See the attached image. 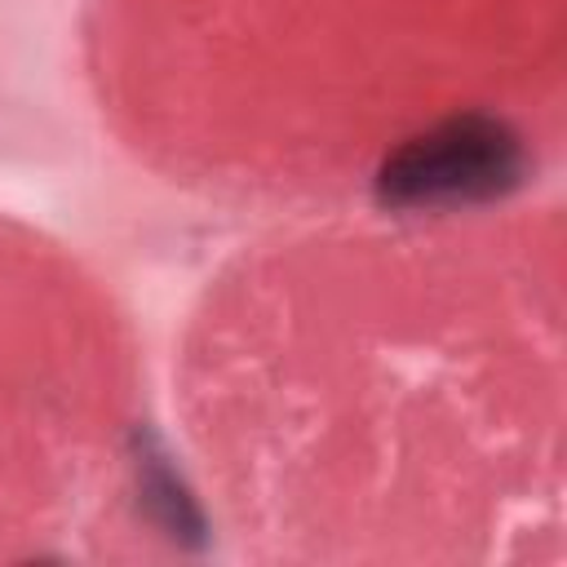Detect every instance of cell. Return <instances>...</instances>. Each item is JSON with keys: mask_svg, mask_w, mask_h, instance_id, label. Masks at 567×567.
Returning a JSON list of instances; mask_svg holds the SVG:
<instances>
[{"mask_svg": "<svg viewBox=\"0 0 567 567\" xmlns=\"http://www.w3.org/2000/svg\"><path fill=\"white\" fill-rule=\"evenodd\" d=\"M518 173V137L492 115H461L403 142L385 159L377 190L394 208H452L505 195Z\"/></svg>", "mask_w": 567, "mask_h": 567, "instance_id": "1", "label": "cell"}]
</instances>
